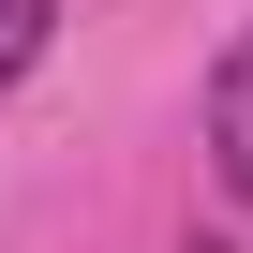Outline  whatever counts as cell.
I'll return each instance as SVG.
<instances>
[{
    "label": "cell",
    "mask_w": 253,
    "mask_h": 253,
    "mask_svg": "<svg viewBox=\"0 0 253 253\" xmlns=\"http://www.w3.org/2000/svg\"><path fill=\"white\" fill-rule=\"evenodd\" d=\"M45 30H60V0H0V75H30V60H45Z\"/></svg>",
    "instance_id": "cell-2"
},
{
    "label": "cell",
    "mask_w": 253,
    "mask_h": 253,
    "mask_svg": "<svg viewBox=\"0 0 253 253\" xmlns=\"http://www.w3.org/2000/svg\"><path fill=\"white\" fill-rule=\"evenodd\" d=\"M209 179L253 209V30L223 45V75H209Z\"/></svg>",
    "instance_id": "cell-1"
}]
</instances>
